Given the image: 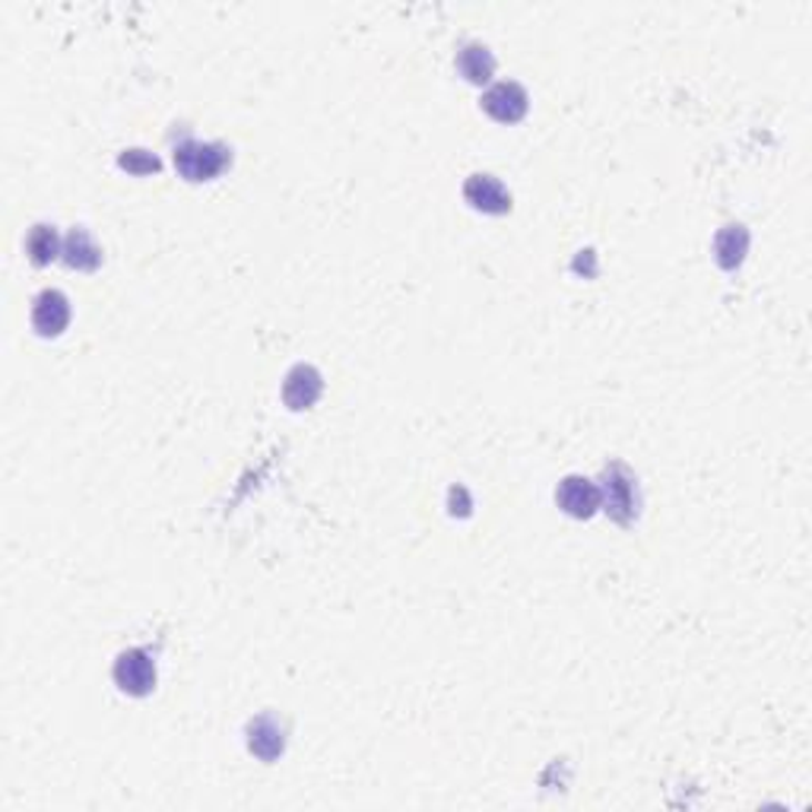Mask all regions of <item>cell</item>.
Returning <instances> with one entry per match:
<instances>
[{
	"instance_id": "30bf717a",
	"label": "cell",
	"mask_w": 812,
	"mask_h": 812,
	"mask_svg": "<svg viewBox=\"0 0 812 812\" xmlns=\"http://www.w3.org/2000/svg\"><path fill=\"white\" fill-rule=\"evenodd\" d=\"M457 73L464 80H470V83H489L493 73H496V58H493L489 45H483V42L460 45V51H457Z\"/></svg>"
},
{
	"instance_id": "52a82bcc",
	"label": "cell",
	"mask_w": 812,
	"mask_h": 812,
	"mask_svg": "<svg viewBox=\"0 0 812 812\" xmlns=\"http://www.w3.org/2000/svg\"><path fill=\"white\" fill-rule=\"evenodd\" d=\"M248 749L261 762H276L286 752V723L276 714H257L245 730Z\"/></svg>"
},
{
	"instance_id": "4fadbf2b",
	"label": "cell",
	"mask_w": 812,
	"mask_h": 812,
	"mask_svg": "<svg viewBox=\"0 0 812 812\" xmlns=\"http://www.w3.org/2000/svg\"><path fill=\"white\" fill-rule=\"evenodd\" d=\"M61 251H64V242L58 238V229L48 226V223H35V226L29 229V235H26V254H29L32 264L45 267L54 257H61Z\"/></svg>"
},
{
	"instance_id": "8fae6325",
	"label": "cell",
	"mask_w": 812,
	"mask_h": 812,
	"mask_svg": "<svg viewBox=\"0 0 812 812\" xmlns=\"http://www.w3.org/2000/svg\"><path fill=\"white\" fill-rule=\"evenodd\" d=\"M61 257H64V264L73 267V271H95L102 264V248L92 242V235L87 229H70Z\"/></svg>"
},
{
	"instance_id": "ba28073f",
	"label": "cell",
	"mask_w": 812,
	"mask_h": 812,
	"mask_svg": "<svg viewBox=\"0 0 812 812\" xmlns=\"http://www.w3.org/2000/svg\"><path fill=\"white\" fill-rule=\"evenodd\" d=\"M321 390H324V378H321V372H317L315 365H305V362H298L293 365L290 372H286V378H283V404L290 406V409H308V406H315V400L321 397Z\"/></svg>"
},
{
	"instance_id": "277c9868",
	"label": "cell",
	"mask_w": 812,
	"mask_h": 812,
	"mask_svg": "<svg viewBox=\"0 0 812 812\" xmlns=\"http://www.w3.org/2000/svg\"><path fill=\"white\" fill-rule=\"evenodd\" d=\"M556 501H559V508L568 518H593L597 508H600V486L593 479H587V476H565L559 489H556Z\"/></svg>"
},
{
	"instance_id": "6da1fadb",
	"label": "cell",
	"mask_w": 812,
	"mask_h": 812,
	"mask_svg": "<svg viewBox=\"0 0 812 812\" xmlns=\"http://www.w3.org/2000/svg\"><path fill=\"white\" fill-rule=\"evenodd\" d=\"M600 508L607 511L609 518L622 527H629L635 518H638V508H641V496H638V479L635 474L612 460L603 467V476H600Z\"/></svg>"
},
{
	"instance_id": "5b68a950",
	"label": "cell",
	"mask_w": 812,
	"mask_h": 812,
	"mask_svg": "<svg viewBox=\"0 0 812 812\" xmlns=\"http://www.w3.org/2000/svg\"><path fill=\"white\" fill-rule=\"evenodd\" d=\"M70 324V298L61 290H42L32 298V327L39 337H61Z\"/></svg>"
},
{
	"instance_id": "3957f363",
	"label": "cell",
	"mask_w": 812,
	"mask_h": 812,
	"mask_svg": "<svg viewBox=\"0 0 812 812\" xmlns=\"http://www.w3.org/2000/svg\"><path fill=\"white\" fill-rule=\"evenodd\" d=\"M112 677L121 692L128 696H150L156 689V660L143 648H128L121 651L112 667Z\"/></svg>"
},
{
	"instance_id": "7c38bea8",
	"label": "cell",
	"mask_w": 812,
	"mask_h": 812,
	"mask_svg": "<svg viewBox=\"0 0 812 812\" xmlns=\"http://www.w3.org/2000/svg\"><path fill=\"white\" fill-rule=\"evenodd\" d=\"M745 251H749V232H745L743 223H730L718 232L714 238V257L721 264L723 271H737L743 264Z\"/></svg>"
},
{
	"instance_id": "5bb4252c",
	"label": "cell",
	"mask_w": 812,
	"mask_h": 812,
	"mask_svg": "<svg viewBox=\"0 0 812 812\" xmlns=\"http://www.w3.org/2000/svg\"><path fill=\"white\" fill-rule=\"evenodd\" d=\"M118 165L124 169V172H131V175H153L162 169V162H159L156 153H150V150H124L121 156H118Z\"/></svg>"
},
{
	"instance_id": "7a4b0ae2",
	"label": "cell",
	"mask_w": 812,
	"mask_h": 812,
	"mask_svg": "<svg viewBox=\"0 0 812 812\" xmlns=\"http://www.w3.org/2000/svg\"><path fill=\"white\" fill-rule=\"evenodd\" d=\"M232 165V150L226 143H201V140H181L175 146V169L181 179L210 181L223 175Z\"/></svg>"
},
{
	"instance_id": "8992f818",
	"label": "cell",
	"mask_w": 812,
	"mask_h": 812,
	"mask_svg": "<svg viewBox=\"0 0 812 812\" xmlns=\"http://www.w3.org/2000/svg\"><path fill=\"white\" fill-rule=\"evenodd\" d=\"M530 109V95L515 80H501L483 92V112L493 114L501 124H515Z\"/></svg>"
},
{
	"instance_id": "9c48e42d",
	"label": "cell",
	"mask_w": 812,
	"mask_h": 812,
	"mask_svg": "<svg viewBox=\"0 0 812 812\" xmlns=\"http://www.w3.org/2000/svg\"><path fill=\"white\" fill-rule=\"evenodd\" d=\"M464 197L467 203L479 210V213H493V216H501L511 210V194L505 191V184L496 179V175H486V172H476L467 179L464 184Z\"/></svg>"
}]
</instances>
